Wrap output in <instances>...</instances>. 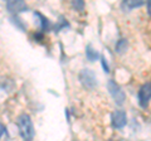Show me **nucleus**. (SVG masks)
Returning a JSON list of instances; mask_svg holds the SVG:
<instances>
[{
    "mask_svg": "<svg viewBox=\"0 0 151 141\" xmlns=\"http://www.w3.org/2000/svg\"><path fill=\"white\" fill-rule=\"evenodd\" d=\"M18 129H19V134L23 137V140L25 141H32L34 139V126H33V121L30 119L29 115L23 114L18 117Z\"/></svg>",
    "mask_w": 151,
    "mask_h": 141,
    "instance_id": "1",
    "label": "nucleus"
},
{
    "mask_svg": "<svg viewBox=\"0 0 151 141\" xmlns=\"http://www.w3.org/2000/svg\"><path fill=\"white\" fill-rule=\"evenodd\" d=\"M107 87H108V91H110L111 96L113 97V100L116 101L117 105L119 106L124 105V102L126 100V96H125V93L122 92L121 87L119 86V84H117L116 82H113V81H108Z\"/></svg>",
    "mask_w": 151,
    "mask_h": 141,
    "instance_id": "2",
    "label": "nucleus"
},
{
    "mask_svg": "<svg viewBox=\"0 0 151 141\" xmlns=\"http://www.w3.org/2000/svg\"><path fill=\"white\" fill-rule=\"evenodd\" d=\"M151 100V82L145 83L139 91V102L141 107H146Z\"/></svg>",
    "mask_w": 151,
    "mask_h": 141,
    "instance_id": "3",
    "label": "nucleus"
},
{
    "mask_svg": "<svg viewBox=\"0 0 151 141\" xmlns=\"http://www.w3.org/2000/svg\"><path fill=\"white\" fill-rule=\"evenodd\" d=\"M79 79H81V82L88 88H92L97 84L96 76H94V73L89 69H83L81 72V74H79Z\"/></svg>",
    "mask_w": 151,
    "mask_h": 141,
    "instance_id": "4",
    "label": "nucleus"
},
{
    "mask_svg": "<svg viewBox=\"0 0 151 141\" xmlns=\"http://www.w3.org/2000/svg\"><path fill=\"white\" fill-rule=\"evenodd\" d=\"M127 117L124 111H115L112 114V125L116 129H121L126 125Z\"/></svg>",
    "mask_w": 151,
    "mask_h": 141,
    "instance_id": "5",
    "label": "nucleus"
},
{
    "mask_svg": "<svg viewBox=\"0 0 151 141\" xmlns=\"http://www.w3.org/2000/svg\"><path fill=\"white\" fill-rule=\"evenodd\" d=\"M6 8L10 13H20L27 10V4L24 1H8Z\"/></svg>",
    "mask_w": 151,
    "mask_h": 141,
    "instance_id": "6",
    "label": "nucleus"
},
{
    "mask_svg": "<svg viewBox=\"0 0 151 141\" xmlns=\"http://www.w3.org/2000/svg\"><path fill=\"white\" fill-rule=\"evenodd\" d=\"M34 17H37V18H39V19H40V28H42V29H43V30H48L49 29V25H50L49 24V20L47 19L44 15H42L40 13L35 12L34 13Z\"/></svg>",
    "mask_w": 151,
    "mask_h": 141,
    "instance_id": "7",
    "label": "nucleus"
},
{
    "mask_svg": "<svg viewBox=\"0 0 151 141\" xmlns=\"http://www.w3.org/2000/svg\"><path fill=\"white\" fill-rule=\"evenodd\" d=\"M126 49H127V40L126 39H120L116 44V52L124 53V52H126Z\"/></svg>",
    "mask_w": 151,
    "mask_h": 141,
    "instance_id": "8",
    "label": "nucleus"
},
{
    "mask_svg": "<svg viewBox=\"0 0 151 141\" xmlns=\"http://www.w3.org/2000/svg\"><path fill=\"white\" fill-rule=\"evenodd\" d=\"M86 55H87V58H88L89 60H94V59H97V58H98V53H97V50H93L91 45H88V47H87Z\"/></svg>",
    "mask_w": 151,
    "mask_h": 141,
    "instance_id": "9",
    "label": "nucleus"
},
{
    "mask_svg": "<svg viewBox=\"0 0 151 141\" xmlns=\"http://www.w3.org/2000/svg\"><path fill=\"white\" fill-rule=\"evenodd\" d=\"M125 4L129 8H139L141 5H144V1H126Z\"/></svg>",
    "mask_w": 151,
    "mask_h": 141,
    "instance_id": "10",
    "label": "nucleus"
},
{
    "mask_svg": "<svg viewBox=\"0 0 151 141\" xmlns=\"http://www.w3.org/2000/svg\"><path fill=\"white\" fill-rule=\"evenodd\" d=\"M72 5H73L76 9H78V10H82V9L84 8V3H83V1H73Z\"/></svg>",
    "mask_w": 151,
    "mask_h": 141,
    "instance_id": "11",
    "label": "nucleus"
},
{
    "mask_svg": "<svg viewBox=\"0 0 151 141\" xmlns=\"http://www.w3.org/2000/svg\"><path fill=\"white\" fill-rule=\"evenodd\" d=\"M5 132H6L5 126H4V125L1 124V122H0V137H1V136H3L4 134H5Z\"/></svg>",
    "mask_w": 151,
    "mask_h": 141,
    "instance_id": "12",
    "label": "nucleus"
},
{
    "mask_svg": "<svg viewBox=\"0 0 151 141\" xmlns=\"http://www.w3.org/2000/svg\"><path fill=\"white\" fill-rule=\"evenodd\" d=\"M101 60H102V65H103V69H105L106 72H108V70H110V69H108V65H107V63H106V59L102 57V58H101Z\"/></svg>",
    "mask_w": 151,
    "mask_h": 141,
    "instance_id": "13",
    "label": "nucleus"
},
{
    "mask_svg": "<svg viewBox=\"0 0 151 141\" xmlns=\"http://www.w3.org/2000/svg\"><path fill=\"white\" fill-rule=\"evenodd\" d=\"M146 5H147V12H149V15L151 17V1H147V4H146Z\"/></svg>",
    "mask_w": 151,
    "mask_h": 141,
    "instance_id": "14",
    "label": "nucleus"
}]
</instances>
